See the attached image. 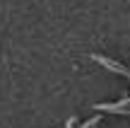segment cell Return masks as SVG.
Instances as JSON below:
<instances>
[{
  "label": "cell",
  "instance_id": "7a4b0ae2",
  "mask_svg": "<svg viewBox=\"0 0 130 128\" xmlns=\"http://www.w3.org/2000/svg\"><path fill=\"white\" fill-rule=\"evenodd\" d=\"M65 128H75V121L70 119V121H68V126H65Z\"/></svg>",
  "mask_w": 130,
  "mask_h": 128
},
{
  "label": "cell",
  "instance_id": "6da1fadb",
  "mask_svg": "<svg viewBox=\"0 0 130 128\" xmlns=\"http://www.w3.org/2000/svg\"><path fill=\"white\" fill-rule=\"evenodd\" d=\"M96 123H99V116H94V119L89 121V123H84L82 128H96Z\"/></svg>",
  "mask_w": 130,
  "mask_h": 128
}]
</instances>
